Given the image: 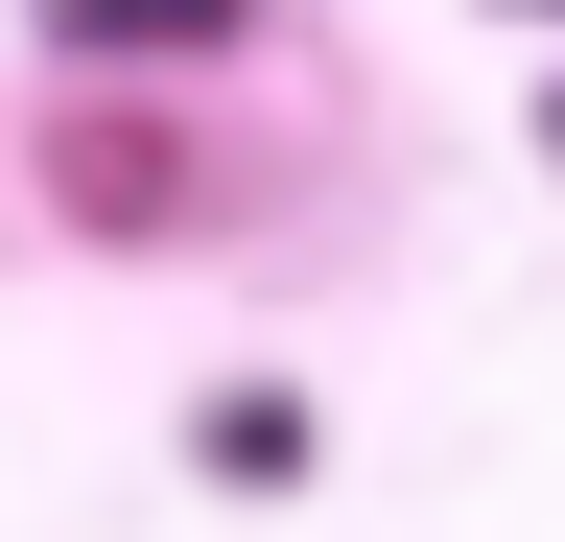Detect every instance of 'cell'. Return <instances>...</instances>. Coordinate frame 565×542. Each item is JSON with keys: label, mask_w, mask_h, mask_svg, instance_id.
Here are the masks:
<instances>
[{"label": "cell", "mask_w": 565, "mask_h": 542, "mask_svg": "<svg viewBox=\"0 0 565 542\" xmlns=\"http://www.w3.org/2000/svg\"><path fill=\"white\" fill-rule=\"evenodd\" d=\"M47 47H95V72H189V47H236V0H47Z\"/></svg>", "instance_id": "obj_1"}, {"label": "cell", "mask_w": 565, "mask_h": 542, "mask_svg": "<svg viewBox=\"0 0 565 542\" xmlns=\"http://www.w3.org/2000/svg\"><path fill=\"white\" fill-rule=\"evenodd\" d=\"M542 142H565V95H542Z\"/></svg>", "instance_id": "obj_2"}]
</instances>
